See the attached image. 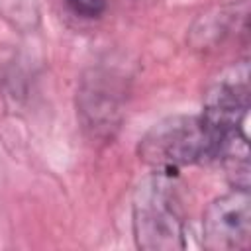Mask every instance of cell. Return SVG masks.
<instances>
[{"mask_svg": "<svg viewBox=\"0 0 251 251\" xmlns=\"http://www.w3.org/2000/svg\"><path fill=\"white\" fill-rule=\"evenodd\" d=\"M135 245L145 251L184 247V218L173 173L153 171L139 182L131 206Z\"/></svg>", "mask_w": 251, "mask_h": 251, "instance_id": "cell-1", "label": "cell"}, {"mask_svg": "<svg viewBox=\"0 0 251 251\" xmlns=\"http://www.w3.org/2000/svg\"><path fill=\"white\" fill-rule=\"evenodd\" d=\"M139 159L159 173H176L182 167L214 161V141L202 116H171L157 122L137 147Z\"/></svg>", "mask_w": 251, "mask_h": 251, "instance_id": "cell-2", "label": "cell"}, {"mask_svg": "<svg viewBox=\"0 0 251 251\" xmlns=\"http://www.w3.org/2000/svg\"><path fill=\"white\" fill-rule=\"evenodd\" d=\"M126 102L124 76L106 67L90 69L76 92V112L82 129L92 139H108L120 124Z\"/></svg>", "mask_w": 251, "mask_h": 251, "instance_id": "cell-3", "label": "cell"}, {"mask_svg": "<svg viewBox=\"0 0 251 251\" xmlns=\"http://www.w3.org/2000/svg\"><path fill=\"white\" fill-rule=\"evenodd\" d=\"M249 188H235L210 202L202 218V243L210 251H237L249 245Z\"/></svg>", "mask_w": 251, "mask_h": 251, "instance_id": "cell-4", "label": "cell"}, {"mask_svg": "<svg viewBox=\"0 0 251 251\" xmlns=\"http://www.w3.org/2000/svg\"><path fill=\"white\" fill-rule=\"evenodd\" d=\"M0 18L16 31L27 33L39 25L37 0H0Z\"/></svg>", "mask_w": 251, "mask_h": 251, "instance_id": "cell-5", "label": "cell"}, {"mask_svg": "<svg viewBox=\"0 0 251 251\" xmlns=\"http://www.w3.org/2000/svg\"><path fill=\"white\" fill-rule=\"evenodd\" d=\"M65 4L76 18L82 20H96L108 8V0H65Z\"/></svg>", "mask_w": 251, "mask_h": 251, "instance_id": "cell-6", "label": "cell"}]
</instances>
